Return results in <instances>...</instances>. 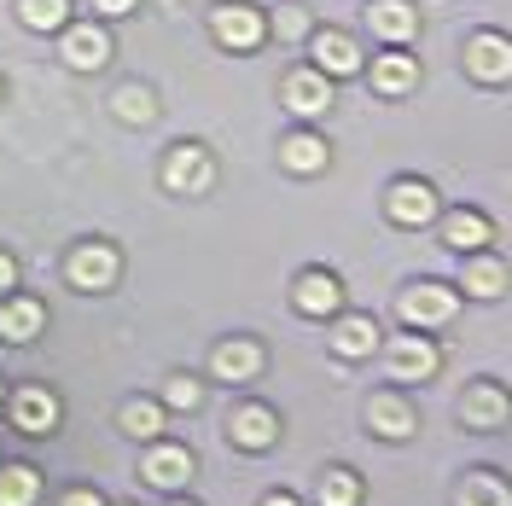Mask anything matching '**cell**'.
<instances>
[{"instance_id": "cell-1", "label": "cell", "mask_w": 512, "mask_h": 506, "mask_svg": "<svg viewBox=\"0 0 512 506\" xmlns=\"http://www.w3.org/2000/svg\"><path fill=\"white\" fill-rule=\"evenodd\" d=\"M373 355H379L384 384H431L443 373V344L431 332H390Z\"/></svg>"}, {"instance_id": "cell-2", "label": "cell", "mask_w": 512, "mask_h": 506, "mask_svg": "<svg viewBox=\"0 0 512 506\" xmlns=\"http://www.w3.org/2000/svg\"><path fill=\"white\" fill-rule=\"evenodd\" d=\"M396 315H402L408 332H443L460 315V291H454V280H431L425 274V280H414L396 297Z\"/></svg>"}, {"instance_id": "cell-3", "label": "cell", "mask_w": 512, "mask_h": 506, "mask_svg": "<svg viewBox=\"0 0 512 506\" xmlns=\"http://www.w3.org/2000/svg\"><path fill=\"white\" fill-rule=\"evenodd\" d=\"M163 192H175V198H204V192L216 187V152L204 146V140H175L169 146V158L158 169Z\"/></svg>"}, {"instance_id": "cell-4", "label": "cell", "mask_w": 512, "mask_h": 506, "mask_svg": "<svg viewBox=\"0 0 512 506\" xmlns=\"http://www.w3.org/2000/svg\"><path fill=\"white\" fill-rule=\"evenodd\" d=\"M384 216H390V227L419 233V227H431L443 216V198H437V187H431L425 175H396V181L384 187Z\"/></svg>"}, {"instance_id": "cell-5", "label": "cell", "mask_w": 512, "mask_h": 506, "mask_svg": "<svg viewBox=\"0 0 512 506\" xmlns=\"http://www.w3.org/2000/svg\"><path fill=\"white\" fill-rule=\"evenodd\" d=\"M64 280L76 291H88V297H99V291H111L123 280V251L111 239H82L76 251L64 256Z\"/></svg>"}, {"instance_id": "cell-6", "label": "cell", "mask_w": 512, "mask_h": 506, "mask_svg": "<svg viewBox=\"0 0 512 506\" xmlns=\"http://www.w3.org/2000/svg\"><path fill=\"white\" fill-rule=\"evenodd\" d=\"M140 477H146V489H158V495H187V483L198 477V454H192L187 443L158 437V443H146V454H140Z\"/></svg>"}, {"instance_id": "cell-7", "label": "cell", "mask_w": 512, "mask_h": 506, "mask_svg": "<svg viewBox=\"0 0 512 506\" xmlns=\"http://www.w3.org/2000/svg\"><path fill=\"white\" fill-rule=\"evenodd\" d=\"M361 419H367V431L384 437V443H408V437H419V408H414V396H408V384H384V390H373Z\"/></svg>"}, {"instance_id": "cell-8", "label": "cell", "mask_w": 512, "mask_h": 506, "mask_svg": "<svg viewBox=\"0 0 512 506\" xmlns=\"http://www.w3.org/2000/svg\"><path fill=\"white\" fill-rule=\"evenodd\" d=\"M460 425L478 431V437H495L512 425V390L501 379H472L460 390Z\"/></svg>"}, {"instance_id": "cell-9", "label": "cell", "mask_w": 512, "mask_h": 506, "mask_svg": "<svg viewBox=\"0 0 512 506\" xmlns=\"http://www.w3.org/2000/svg\"><path fill=\"white\" fill-rule=\"evenodd\" d=\"M344 303H350V291L338 280V268H326V262H309V268L291 280V309L303 320H332Z\"/></svg>"}, {"instance_id": "cell-10", "label": "cell", "mask_w": 512, "mask_h": 506, "mask_svg": "<svg viewBox=\"0 0 512 506\" xmlns=\"http://www.w3.org/2000/svg\"><path fill=\"white\" fill-rule=\"evenodd\" d=\"M210 35L222 41L227 53H256V47L268 41V12H262L256 0H222V6L210 12Z\"/></svg>"}, {"instance_id": "cell-11", "label": "cell", "mask_w": 512, "mask_h": 506, "mask_svg": "<svg viewBox=\"0 0 512 506\" xmlns=\"http://www.w3.org/2000/svg\"><path fill=\"white\" fill-rule=\"evenodd\" d=\"M262 367H268V344L251 338V332H233V338H222V344L210 349V379L227 384V390L233 384H256Z\"/></svg>"}, {"instance_id": "cell-12", "label": "cell", "mask_w": 512, "mask_h": 506, "mask_svg": "<svg viewBox=\"0 0 512 506\" xmlns=\"http://www.w3.org/2000/svg\"><path fill=\"white\" fill-rule=\"evenodd\" d=\"M507 285H512V268H507V256L495 251V245H489V251L460 256V280H454L460 303H501Z\"/></svg>"}, {"instance_id": "cell-13", "label": "cell", "mask_w": 512, "mask_h": 506, "mask_svg": "<svg viewBox=\"0 0 512 506\" xmlns=\"http://www.w3.org/2000/svg\"><path fill=\"white\" fill-rule=\"evenodd\" d=\"M227 443L239 448V454H268V448H280V413L268 408V402H239V408L227 413Z\"/></svg>"}, {"instance_id": "cell-14", "label": "cell", "mask_w": 512, "mask_h": 506, "mask_svg": "<svg viewBox=\"0 0 512 506\" xmlns=\"http://www.w3.org/2000/svg\"><path fill=\"white\" fill-rule=\"evenodd\" d=\"M384 326L373 315H361V309H338V315L326 320V349L338 355V361H373V349H379Z\"/></svg>"}, {"instance_id": "cell-15", "label": "cell", "mask_w": 512, "mask_h": 506, "mask_svg": "<svg viewBox=\"0 0 512 506\" xmlns=\"http://www.w3.org/2000/svg\"><path fill=\"white\" fill-rule=\"evenodd\" d=\"M332 76H320L315 64H297V70H286V82H280V105H286L297 123H315V117H326L332 111Z\"/></svg>"}, {"instance_id": "cell-16", "label": "cell", "mask_w": 512, "mask_h": 506, "mask_svg": "<svg viewBox=\"0 0 512 506\" xmlns=\"http://www.w3.org/2000/svg\"><path fill=\"white\" fill-rule=\"evenodd\" d=\"M466 76L472 82H483V88H501V82H512V35L501 30H478L466 35Z\"/></svg>"}, {"instance_id": "cell-17", "label": "cell", "mask_w": 512, "mask_h": 506, "mask_svg": "<svg viewBox=\"0 0 512 506\" xmlns=\"http://www.w3.org/2000/svg\"><path fill=\"white\" fill-rule=\"evenodd\" d=\"M6 408H12V425H18L24 437H53V431L64 425V402L47 390V384H24V390H12Z\"/></svg>"}, {"instance_id": "cell-18", "label": "cell", "mask_w": 512, "mask_h": 506, "mask_svg": "<svg viewBox=\"0 0 512 506\" xmlns=\"http://www.w3.org/2000/svg\"><path fill=\"white\" fill-rule=\"evenodd\" d=\"M431 227H437V239H443L454 256H472V251H489V245H495V222H489L483 210H472V204L443 210Z\"/></svg>"}, {"instance_id": "cell-19", "label": "cell", "mask_w": 512, "mask_h": 506, "mask_svg": "<svg viewBox=\"0 0 512 506\" xmlns=\"http://www.w3.org/2000/svg\"><path fill=\"white\" fill-rule=\"evenodd\" d=\"M309 64H315L320 76H332V82H344V76H361V70H367L361 47H355V35H344V30H315L309 35Z\"/></svg>"}, {"instance_id": "cell-20", "label": "cell", "mask_w": 512, "mask_h": 506, "mask_svg": "<svg viewBox=\"0 0 512 506\" xmlns=\"http://www.w3.org/2000/svg\"><path fill=\"white\" fill-rule=\"evenodd\" d=\"M59 53L70 70H82V76H94L111 64V35L99 30V24H64L59 30Z\"/></svg>"}, {"instance_id": "cell-21", "label": "cell", "mask_w": 512, "mask_h": 506, "mask_svg": "<svg viewBox=\"0 0 512 506\" xmlns=\"http://www.w3.org/2000/svg\"><path fill=\"white\" fill-rule=\"evenodd\" d=\"M332 163V146H326V134H315L309 123H297L291 134H280V169L286 175H320Z\"/></svg>"}, {"instance_id": "cell-22", "label": "cell", "mask_w": 512, "mask_h": 506, "mask_svg": "<svg viewBox=\"0 0 512 506\" xmlns=\"http://www.w3.org/2000/svg\"><path fill=\"white\" fill-rule=\"evenodd\" d=\"M367 30H373V41H384V47H408L419 35V6L414 0H373V6H367Z\"/></svg>"}, {"instance_id": "cell-23", "label": "cell", "mask_w": 512, "mask_h": 506, "mask_svg": "<svg viewBox=\"0 0 512 506\" xmlns=\"http://www.w3.org/2000/svg\"><path fill=\"white\" fill-rule=\"evenodd\" d=\"M41 332H47V309H41L35 297L6 291V297H0V338H6V344H35Z\"/></svg>"}, {"instance_id": "cell-24", "label": "cell", "mask_w": 512, "mask_h": 506, "mask_svg": "<svg viewBox=\"0 0 512 506\" xmlns=\"http://www.w3.org/2000/svg\"><path fill=\"white\" fill-rule=\"evenodd\" d=\"M419 88V59L414 53H402V47H390V53H379L373 59V94L384 99H402Z\"/></svg>"}, {"instance_id": "cell-25", "label": "cell", "mask_w": 512, "mask_h": 506, "mask_svg": "<svg viewBox=\"0 0 512 506\" xmlns=\"http://www.w3.org/2000/svg\"><path fill=\"white\" fill-rule=\"evenodd\" d=\"M117 425H123V437H134V443H158L163 425H169V408H163L158 396H128L123 408H117Z\"/></svg>"}, {"instance_id": "cell-26", "label": "cell", "mask_w": 512, "mask_h": 506, "mask_svg": "<svg viewBox=\"0 0 512 506\" xmlns=\"http://www.w3.org/2000/svg\"><path fill=\"white\" fill-rule=\"evenodd\" d=\"M454 506H512V483L495 466H472L454 489Z\"/></svg>"}, {"instance_id": "cell-27", "label": "cell", "mask_w": 512, "mask_h": 506, "mask_svg": "<svg viewBox=\"0 0 512 506\" xmlns=\"http://www.w3.org/2000/svg\"><path fill=\"white\" fill-rule=\"evenodd\" d=\"M315 506H361V472L326 466V472L315 477Z\"/></svg>"}, {"instance_id": "cell-28", "label": "cell", "mask_w": 512, "mask_h": 506, "mask_svg": "<svg viewBox=\"0 0 512 506\" xmlns=\"http://www.w3.org/2000/svg\"><path fill=\"white\" fill-rule=\"evenodd\" d=\"M169 413H198L204 402H210V384L204 379H192V373H169L163 379V396H158Z\"/></svg>"}, {"instance_id": "cell-29", "label": "cell", "mask_w": 512, "mask_h": 506, "mask_svg": "<svg viewBox=\"0 0 512 506\" xmlns=\"http://www.w3.org/2000/svg\"><path fill=\"white\" fill-rule=\"evenodd\" d=\"M18 18L35 35H59L70 24V0H18Z\"/></svg>"}, {"instance_id": "cell-30", "label": "cell", "mask_w": 512, "mask_h": 506, "mask_svg": "<svg viewBox=\"0 0 512 506\" xmlns=\"http://www.w3.org/2000/svg\"><path fill=\"white\" fill-rule=\"evenodd\" d=\"M41 501V472L35 466H6L0 472V506H35Z\"/></svg>"}, {"instance_id": "cell-31", "label": "cell", "mask_w": 512, "mask_h": 506, "mask_svg": "<svg viewBox=\"0 0 512 506\" xmlns=\"http://www.w3.org/2000/svg\"><path fill=\"white\" fill-rule=\"evenodd\" d=\"M123 123H158V99H152V88H140V82H128V88H117V105H111Z\"/></svg>"}, {"instance_id": "cell-32", "label": "cell", "mask_w": 512, "mask_h": 506, "mask_svg": "<svg viewBox=\"0 0 512 506\" xmlns=\"http://www.w3.org/2000/svg\"><path fill=\"white\" fill-rule=\"evenodd\" d=\"M268 30H280V35H303V18H297V6H286L280 18H268Z\"/></svg>"}, {"instance_id": "cell-33", "label": "cell", "mask_w": 512, "mask_h": 506, "mask_svg": "<svg viewBox=\"0 0 512 506\" xmlns=\"http://www.w3.org/2000/svg\"><path fill=\"white\" fill-rule=\"evenodd\" d=\"M88 6H94L99 18H123V12H134V6H140V0H88Z\"/></svg>"}, {"instance_id": "cell-34", "label": "cell", "mask_w": 512, "mask_h": 506, "mask_svg": "<svg viewBox=\"0 0 512 506\" xmlns=\"http://www.w3.org/2000/svg\"><path fill=\"white\" fill-rule=\"evenodd\" d=\"M59 506H111V501H105L99 489H70V495H64Z\"/></svg>"}, {"instance_id": "cell-35", "label": "cell", "mask_w": 512, "mask_h": 506, "mask_svg": "<svg viewBox=\"0 0 512 506\" xmlns=\"http://www.w3.org/2000/svg\"><path fill=\"white\" fill-rule=\"evenodd\" d=\"M12 285H18V262H12V256L0 251V297H6Z\"/></svg>"}, {"instance_id": "cell-36", "label": "cell", "mask_w": 512, "mask_h": 506, "mask_svg": "<svg viewBox=\"0 0 512 506\" xmlns=\"http://www.w3.org/2000/svg\"><path fill=\"white\" fill-rule=\"evenodd\" d=\"M256 506H303V501H297L291 489H274V495H262V501H256Z\"/></svg>"}, {"instance_id": "cell-37", "label": "cell", "mask_w": 512, "mask_h": 506, "mask_svg": "<svg viewBox=\"0 0 512 506\" xmlns=\"http://www.w3.org/2000/svg\"><path fill=\"white\" fill-rule=\"evenodd\" d=\"M163 506H198V501H187V495H169V501H163Z\"/></svg>"}, {"instance_id": "cell-38", "label": "cell", "mask_w": 512, "mask_h": 506, "mask_svg": "<svg viewBox=\"0 0 512 506\" xmlns=\"http://www.w3.org/2000/svg\"><path fill=\"white\" fill-rule=\"evenodd\" d=\"M0 402H6V379H0Z\"/></svg>"}, {"instance_id": "cell-39", "label": "cell", "mask_w": 512, "mask_h": 506, "mask_svg": "<svg viewBox=\"0 0 512 506\" xmlns=\"http://www.w3.org/2000/svg\"><path fill=\"white\" fill-rule=\"evenodd\" d=\"M117 506H134V501H117Z\"/></svg>"}]
</instances>
